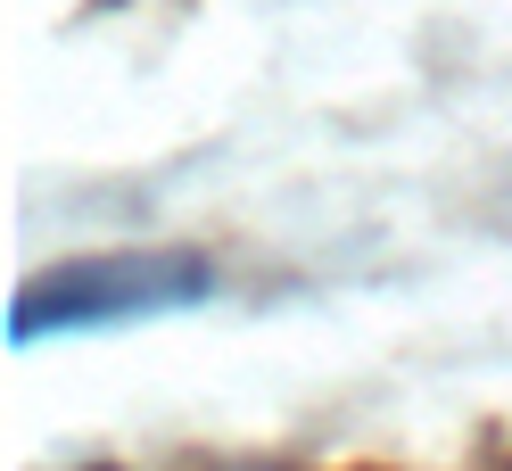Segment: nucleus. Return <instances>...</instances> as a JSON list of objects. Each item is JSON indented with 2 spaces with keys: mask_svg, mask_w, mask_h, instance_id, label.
<instances>
[{
  "mask_svg": "<svg viewBox=\"0 0 512 471\" xmlns=\"http://www.w3.org/2000/svg\"><path fill=\"white\" fill-rule=\"evenodd\" d=\"M207 298H215V265L199 248H100V257H67L34 273L9 298V348L157 323V314H190Z\"/></svg>",
  "mask_w": 512,
  "mask_h": 471,
  "instance_id": "1",
  "label": "nucleus"
}]
</instances>
